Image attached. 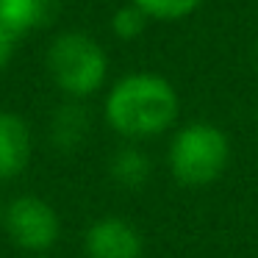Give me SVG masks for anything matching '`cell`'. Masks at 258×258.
I'll list each match as a JSON object with an SVG mask.
<instances>
[{"instance_id":"7","label":"cell","mask_w":258,"mask_h":258,"mask_svg":"<svg viewBox=\"0 0 258 258\" xmlns=\"http://www.w3.org/2000/svg\"><path fill=\"white\" fill-rule=\"evenodd\" d=\"M89 134V114L81 106V100H67L56 108L50 119V142L61 153H73L84 145Z\"/></svg>"},{"instance_id":"9","label":"cell","mask_w":258,"mask_h":258,"mask_svg":"<svg viewBox=\"0 0 258 258\" xmlns=\"http://www.w3.org/2000/svg\"><path fill=\"white\" fill-rule=\"evenodd\" d=\"M108 172H111L117 186L136 191L150 180L153 164L147 158V153L139 150L136 145H122L119 150H114L111 161H108Z\"/></svg>"},{"instance_id":"5","label":"cell","mask_w":258,"mask_h":258,"mask_svg":"<svg viewBox=\"0 0 258 258\" xmlns=\"http://www.w3.org/2000/svg\"><path fill=\"white\" fill-rule=\"evenodd\" d=\"M145 241L134 222L122 217H100L86 228V258H142Z\"/></svg>"},{"instance_id":"4","label":"cell","mask_w":258,"mask_h":258,"mask_svg":"<svg viewBox=\"0 0 258 258\" xmlns=\"http://www.w3.org/2000/svg\"><path fill=\"white\" fill-rule=\"evenodd\" d=\"M3 228L17 250L42 255L61 236V219L47 200L36 195H23L3 208Z\"/></svg>"},{"instance_id":"6","label":"cell","mask_w":258,"mask_h":258,"mask_svg":"<svg viewBox=\"0 0 258 258\" xmlns=\"http://www.w3.org/2000/svg\"><path fill=\"white\" fill-rule=\"evenodd\" d=\"M34 139L20 114L0 111V180H14L28 169Z\"/></svg>"},{"instance_id":"1","label":"cell","mask_w":258,"mask_h":258,"mask_svg":"<svg viewBox=\"0 0 258 258\" xmlns=\"http://www.w3.org/2000/svg\"><path fill=\"white\" fill-rule=\"evenodd\" d=\"M103 114L108 128L122 139H153L172 128L178 117V95L161 75L134 73L108 89Z\"/></svg>"},{"instance_id":"13","label":"cell","mask_w":258,"mask_h":258,"mask_svg":"<svg viewBox=\"0 0 258 258\" xmlns=\"http://www.w3.org/2000/svg\"><path fill=\"white\" fill-rule=\"evenodd\" d=\"M3 208H6V206H3V200H0V222H3Z\"/></svg>"},{"instance_id":"3","label":"cell","mask_w":258,"mask_h":258,"mask_svg":"<svg viewBox=\"0 0 258 258\" xmlns=\"http://www.w3.org/2000/svg\"><path fill=\"white\" fill-rule=\"evenodd\" d=\"M47 73L70 100H84L106 84L108 56L89 34L67 31L47 47Z\"/></svg>"},{"instance_id":"8","label":"cell","mask_w":258,"mask_h":258,"mask_svg":"<svg viewBox=\"0 0 258 258\" xmlns=\"http://www.w3.org/2000/svg\"><path fill=\"white\" fill-rule=\"evenodd\" d=\"M58 12V0H0V20L20 36L47 25Z\"/></svg>"},{"instance_id":"10","label":"cell","mask_w":258,"mask_h":258,"mask_svg":"<svg viewBox=\"0 0 258 258\" xmlns=\"http://www.w3.org/2000/svg\"><path fill=\"white\" fill-rule=\"evenodd\" d=\"M147 14L142 12L136 3H128V6H122V9H117L114 12V17H111V31H114V36L117 39H122V42H131V39H136V36H142V31L147 28Z\"/></svg>"},{"instance_id":"14","label":"cell","mask_w":258,"mask_h":258,"mask_svg":"<svg viewBox=\"0 0 258 258\" xmlns=\"http://www.w3.org/2000/svg\"><path fill=\"white\" fill-rule=\"evenodd\" d=\"M28 258H50V255H45V252H42V255H28Z\"/></svg>"},{"instance_id":"12","label":"cell","mask_w":258,"mask_h":258,"mask_svg":"<svg viewBox=\"0 0 258 258\" xmlns=\"http://www.w3.org/2000/svg\"><path fill=\"white\" fill-rule=\"evenodd\" d=\"M17 42H20V34L14 28H9V25L0 20V70H6L9 61L14 58Z\"/></svg>"},{"instance_id":"11","label":"cell","mask_w":258,"mask_h":258,"mask_svg":"<svg viewBox=\"0 0 258 258\" xmlns=\"http://www.w3.org/2000/svg\"><path fill=\"white\" fill-rule=\"evenodd\" d=\"M153 20H180L191 14L203 0H131Z\"/></svg>"},{"instance_id":"2","label":"cell","mask_w":258,"mask_h":258,"mask_svg":"<svg viewBox=\"0 0 258 258\" xmlns=\"http://www.w3.org/2000/svg\"><path fill=\"white\" fill-rule=\"evenodd\" d=\"M169 172L180 186L200 189L208 186L228 169L230 142L217 125L211 122H189L169 142Z\"/></svg>"}]
</instances>
